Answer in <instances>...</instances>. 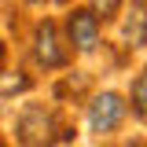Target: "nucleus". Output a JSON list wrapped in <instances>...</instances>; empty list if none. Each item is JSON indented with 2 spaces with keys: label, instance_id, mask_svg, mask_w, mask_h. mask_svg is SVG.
<instances>
[{
  "label": "nucleus",
  "instance_id": "obj_12",
  "mask_svg": "<svg viewBox=\"0 0 147 147\" xmlns=\"http://www.w3.org/2000/svg\"><path fill=\"white\" fill-rule=\"evenodd\" d=\"M0 147H4V144H0Z\"/></svg>",
  "mask_w": 147,
  "mask_h": 147
},
{
  "label": "nucleus",
  "instance_id": "obj_11",
  "mask_svg": "<svg viewBox=\"0 0 147 147\" xmlns=\"http://www.w3.org/2000/svg\"><path fill=\"white\" fill-rule=\"evenodd\" d=\"M59 4H70V0H59Z\"/></svg>",
  "mask_w": 147,
  "mask_h": 147
},
{
  "label": "nucleus",
  "instance_id": "obj_1",
  "mask_svg": "<svg viewBox=\"0 0 147 147\" xmlns=\"http://www.w3.org/2000/svg\"><path fill=\"white\" fill-rule=\"evenodd\" d=\"M18 147H55L59 140H70V132L59 125V114L44 103H26L15 121Z\"/></svg>",
  "mask_w": 147,
  "mask_h": 147
},
{
  "label": "nucleus",
  "instance_id": "obj_10",
  "mask_svg": "<svg viewBox=\"0 0 147 147\" xmlns=\"http://www.w3.org/2000/svg\"><path fill=\"white\" fill-rule=\"evenodd\" d=\"M26 4H48V0H26Z\"/></svg>",
  "mask_w": 147,
  "mask_h": 147
},
{
  "label": "nucleus",
  "instance_id": "obj_2",
  "mask_svg": "<svg viewBox=\"0 0 147 147\" xmlns=\"http://www.w3.org/2000/svg\"><path fill=\"white\" fill-rule=\"evenodd\" d=\"M125 114H129L125 96L114 92V88H103V92H96L88 99V114L85 118H88V129L96 136H110V132H118L125 125Z\"/></svg>",
  "mask_w": 147,
  "mask_h": 147
},
{
  "label": "nucleus",
  "instance_id": "obj_9",
  "mask_svg": "<svg viewBox=\"0 0 147 147\" xmlns=\"http://www.w3.org/2000/svg\"><path fill=\"white\" fill-rule=\"evenodd\" d=\"M121 147H147V144H140V140H132V144H121Z\"/></svg>",
  "mask_w": 147,
  "mask_h": 147
},
{
  "label": "nucleus",
  "instance_id": "obj_6",
  "mask_svg": "<svg viewBox=\"0 0 147 147\" xmlns=\"http://www.w3.org/2000/svg\"><path fill=\"white\" fill-rule=\"evenodd\" d=\"M129 110H132L140 121H147V66L129 81Z\"/></svg>",
  "mask_w": 147,
  "mask_h": 147
},
{
  "label": "nucleus",
  "instance_id": "obj_5",
  "mask_svg": "<svg viewBox=\"0 0 147 147\" xmlns=\"http://www.w3.org/2000/svg\"><path fill=\"white\" fill-rule=\"evenodd\" d=\"M121 37H125V48H132V52L147 48V0H129Z\"/></svg>",
  "mask_w": 147,
  "mask_h": 147
},
{
  "label": "nucleus",
  "instance_id": "obj_7",
  "mask_svg": "<svg viewBox=\"0 0 147 147\" xmlns=\"http://www.w3.org/2000/svg\"><path fill=\"white\" fill-rule=\"evenodd\" d=\"M121 4H125V0H88V11L99 18V22H110V18H118Z\"/></svg>",
  "mask_w": 147,
  "mask_h": 147
},
{
  "label": "nucleus",
  "instance_id": "obj_4",
  "mask_svg": "<svg viewBox=\"0 0 147 147\" xmlns=\"http://www.w3.org/2000/svg\"><path fill=\"white\" fill-rule=\"evenodd\" d=\"M99 30H103V22L92 15L88 7H74L66 15V44L81 55H92L99 48Z\"/></svg>",
  "mask_w": 147,
  "mask_h": 147
},
{
  "label": "nucleus",
  "instance_id": "obj_8",
  "mask_svg": "<svg viewBox=\"0 0 147 147\" xmlns=\"http://www.w3.org/2000/svg\"><path fill=\"white\" fill-rule=\"evenodd\" d=\"M4 55H7V48H4V40H0V66H4Z\"/></svg>",
  "mask_w": 147,
  "mask_h": 147
},
{
  "label": "nucleus",
  "instance_id": "obj_3",
  "mask_svg": "<svg viewBox=\"0 0 147 147\" xmlns=\"http://www.w3.org/2000/svg\"><path fill=\"white\" fill-rule=\"evenodd\" d=\"M33 59L44 70H59V66L70 63V48L59 40V26L52 18H40L37 30H33Z\"/></svg>",
  "mask_w": 147,
  "mask_h": 147
}]
</instances>
